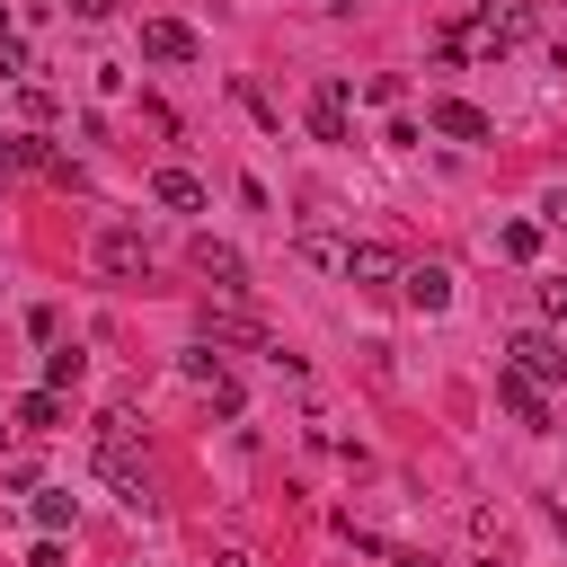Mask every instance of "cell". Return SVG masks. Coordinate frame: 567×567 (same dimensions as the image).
<instances>
[{
  "label": "cell",
  "mask_w": 567,
  "mask_h": 567,
  "mask_svg": "<svg viewBox=\"0 0 567 567\" xmlns=\"http://www.w3.org/2000/svg\"><path fill=\"white\" fill-rule=\"evenodd\" d=\"M195 275H213L221 292H248V257L230 239H195Z\"/></svg>",
  "instance_id": "obj_9"
},
{
  "label": "cell",
  "mask_w": 567,
  "mask_h": 567,
  "mask_svg": "<svg viewBox=\"0 0 567 567\" xmlns=\"http://www.w3.org/2000/svg\"><path fill=\"white\" fill-rule=\"evenodd\" d=\"M532 9L523 0H478V53H514V44H532Z\"/></svg>",
  "instance_id": "obj_3"
},
{
  "label": "cell",
  "mask_w": 567,
  "mask_h": 567,
  "mask_svg": "<svg viewBox=\"0 0 567 567\" xmlns=\"http://www.w3.org/2000/svg\"><path fill=\"white\" fill-rule=\"evenodd\" d=\"M390 567H434V558L425 549H390Z\"/></svg>",
  "instance_id": "obj_23"
},
{
  "label": "cell",
  "mask_w": 567,
  "mask_h": 567,
  "mask_svg": "<svg viewBox=\"0 0 567 567\" xmlns=\"http://www.w3.org/2000/svg\"><path fill=\"white\" fill-rule=\"evenodd\" d=\"M549 523H558V532H567V505H549Z\"/></svg>",
  "instance_id": "obj_26"
},
{
  "label": "cell",
  "mask_w": 567,
  "mask_h": 567,
  "mask_svg": "<svg viewBox=\"0 0 567 567\" xmlns=\"http://www.w3.org/2000/svg\"><path fill=\"white\" fill-rule=\"evenodd\" d=\"M496 399H505V408H514V416H523V425H532V434H540V425H549V399H540V381H523V372H514V363H505V372H496Z\"/></svg>",
  "instance_id": "obj_12"
},
{
  "label": "cell",
  "mask_w": 567,
  "mask_h": 567,
  "mask_svg": "<svg viewBox=\"0 0 567 567\" xmlns=\"http://www.w3.org/2000/svg\"><path fill=\"white\" fill-rule=\"evenodd\" d=\"M71 18H89V27H97V18H115V0H71Z\"/></svg>",
  "instance_id": "obj_22"
},
{
  "label": "cell",
  "mask_w": 567,
  "mask_h": 567,
  "mask_svg": "<svg viewBox=\"0 0 567 567\" xmlns=\"http://www.w3.org/2000/svg\"><path fill=\"white\" fill-rule=\"evenodd\" d=\"M540 319H567V275H549V284H540Z\"/></svg>",
  "instance_id": "obj_20"
},
{
  "label": "cell",
  "mask_w": 567,
  "mask_h": 567,
  "mask_svg": "<svg viewBox=\"0 0 567 567\" xmlns=\"http://www.w3.org/2000/svg\"><path fill=\"white\" fill-rule=\"evenodd\" d=\"M213 567H257V558H248V549H221V558H213Z\"/></svg>",
  "instance_id": "obj_24"
},
{
  "label": "cell",
  "mask_w": 567,
  "mask_h": 567,
  "mask_svg": "<svg viewBox=\"0 0 567 567\" xmlns=\"http://www.w3.org/2000/svg\"><path fill=\"white\" fill-rule=\"evenodd\" d=\"M0 35H9V9H0Z\"/></svg>",
  "instance_id": "obj_27"
},
{
  "label": "cell",
  "mask_w": 567,
  "mask_h": 567,
  "mask_svg": "<svg viewBox=\"0 0 567 567\" xmlns=\"http://www.w3.org/2000/svg\"><path fill=\"white\" fill-rule=\"evenodd\" d=\"M27 567H62V532H44V540L27 549Z\"/></svg>",
  "instance_id": "obj_21"
},
{
  "label": "cell",
  "mask_w": 567,
  "mask_h": 567,
  "mask_svg": "<svg viewBox=\"0 0 567 567\" xmlns=\"http://www.w3.org/2000/svg\"><path fill=\"white\" fill-rule=\"evenodd\" d=\"M204 337H213V346H257V354H275V337H266L257 319H239V310H204Z\"/></svg>",
  "instance_id": "obj_13"
},
{
  "label": "cell",
  "mask_w": 567,
  "mask_h": 567,
  "mask_svg": "<svg viewBox=\"0 0 567 567\" xmlns=\"http://www.w3.org/2000/svg\"><path fill=\"white\" fill-rule=\"evenodd\" d=\"M9 416H18V425H27V434H53V425H62V416H71V408H62V390H27V399H18V408H9Z\"/></svg>",
  "instance_id": "obj_14"
},
{
  "label": "cell",
  "mask_w": 567,
  "mask_h": 567,
  "mask_svg": "<svg viewBox=\"0 0 567 567\" xmlns=\"http://www.w3.org/2000/svg\"><path fill=\"white\" fill-rule=\"evenodd\" d=\"M80 523V496L71 487H35V532H71Z\"/></svg>",
  "instance_id": "obj_15"
},
{
  "label": "cell",
  "mask_w": 567,
  "mask_h": 567,
  "mask_svg": "<svg viewBox=\"0 0 567 567\" xmlns=\"http://www.w3.org/2000/svg\"><path fill=\"white\" fill-rule=\"evenodd\" d=\"M27 71H35V62H27V44H18V35H0V80H27Z\"/></svg>",
  "instance_id": "obj_19"
},
{
  "label": "cell",
  "mask_w": 567,
  "mask_h": 567,
  "mask_svg": "<svg viewBox=\"0 0 567 567\" xmlns=\"http://www.w3.org/2000/svg\"><path fill=\"white\" fill-rule=\"evenodd\" d=\"M89 257H97V275H115V284H133V275L151 266V239H142L133 221H106V230L89 239Z\"/></svg>",
  "instance_id": "obj_2"
},
{
  "label": "cell",
  "mask_w": 567,
  "mask_h": 567,
  "mask_svg": "<svg viewBox=\"0 0 567 567\" xmlns=\"http://www.w3.org/2000/svg\"><path fill=\"white\" fill-rule=\"evenodd\" d=\"M337 275H346V284H363V292H381V284H399V257L363 239V248H346V257H337Z\"/></svg>",
  "instance_id": "obj_10"
},
{
  "label": "cell",
  "mask_w": 567,
  "mask_h": 567,
  "mask_svg": "<svg viewBox=\"0 0 567 567\" xmlns=\"http://www.w3.org/2000/svg\"><path fill=\"white\" fill-rule=\"evenodd\" d=\"M425 124H434L443 142H487V133H496V124H487L470 97H434V106H425Z\"/></svg>",
  "instance_id": "obj_8"
},
{
  "label": "cell",
  "mask_w": 567,
  "mask_h": 567,
  "mask_svg": "<svg viewBox=\"0 0 567 567\" xmlns=\"http://www.w3.org/2000/svg\"><path fill=\"white\" fill-rule=\"evenodd\" d=\"M142 53H151V62H195L204 44H195L186 18H142Z\"/></svg>",
  "instance_id": "obj_7"
},
{
  "label": "cell",
  "mask_w": 567,
  "mask_h": 567,
  "mask_svg": "<svg viewBox=\"0 0 567 567\" xmlns=\"http://www.w3.org/2000/svg\"><path fill=\"white\" fill-rule=\"evenodd\" d=\"M89 470H97L133 514H151V496H159V487H151V452H142V434H133L124 416H97V434H89Z\"/></svg>",
  "instance_id": "obj_1"
},
{
  "label": "cell",
  "mask_w": 567,
  "mask_h": 567,
  "mask_svg": "<svg viewBox=\"0 0 567 567\" xmlns=\"http://www.w3.org/2000/svg\"><path fill=\"white\" fill-rule=\"evenodd\" d=\"M496 248H505V257H540V221H505Z\"/></svg>",
  "instance_id": "obj_17"
},
{
  "label": "cell",
  "mask_w": 567,
  "mask_h": 567,
  "mask_svg": "<svg viewBox=\"0 0 567 567\" xmlns=\"http://www.w3.org/2000/svg\"><path fill=\"white\" fill-rule=\"evenodd\" d=\"M399 301L416 310V319H434V310H452V266H399Z\"/></svg>",
  "instance_id": "obj_5"
},
{
  "label": "cell",
  "mask_w": 567,
  "mask_h": 567,
  "mask_svg": "<svg viewBox=\"0 0 567 567\" xmlns=\"http://www.w3.org/2000/svg\"><path fill=\"white\" fill-rule=\"evenodd\" d=\"M505 354H514V372H523V381H567V346H558L549 328H523Z\"/></svg>",
  "instance_id": "obj_6"
},
{
  "label": "cell",
  "mask_w": 567,
  "mask_h": 567,
  "mask_svg": "<svg viewBox=\"0 0 567 567\" xmlns=\"http://www.w3.org/2000/svg\"><path fill=\"white\" fill-rule=\"evenodd\" d=\"M549 221H558V230H567V195H549Z\"/></svg>",
  "instance_id": "obj_25"
},
{
  "label": "cell",
  "mask_w": 567,
  "mask_h": 567,
  "mask_svg": "<svg viewBox=\"0 0 567 567\" xmlns=\"http://www.w3.org/2000/svg\"><path fill=\"white\" fill-rule=\"evenodd\" d=\"M204 399H213V416H239V408H248V390H239L230 372H213V381H204Z\"/></svg>",
  "instance_id": "obj_18"
},
{
  "label": "cell",
  "mask_w": 567,
  "mask_h": 567,
  "mask_svg": "<svg viewBox=\"0 0 567 567\" xmlns=\"http://www.w3.org/2000/svg\"><path fill=\"white\" fill-rule=\"evenodd\" d=\"M346 106H354V80H319V89H310V106H301L310 142H346Z\"/></svg>",
  "instance_id": "obj_4"
},
{
  "label": "cell",
  "mask_w": 567,
  "mask_h": 567,
  "mask_svg": "<svg viewBox=\"0 0 567 567\" xmlns=\"http://www.w3.org/2000/svg\"><path fill=\"white\" fill-rule=\"evenodd\" d=\"M80 372H89L80 346H53V354H44V390H80Z\"/></svg>",
  "instance_id": "obj_16"
},
{
  "label": "cell",
  "mask_w": 567,
  "mask_h": 567,
  "mask_svg": "<svg viewBox=\"0 0 567 567\" xmlns=\"http://www.w3.org/2000/svg\"><path fill=\"white\" fill-rule=\"evenodd\" d=\"M151 204H168V213H204V177H195V168H151Z\"/></svg>",
  "instance_id": "obj_11"
}]
</instances>
